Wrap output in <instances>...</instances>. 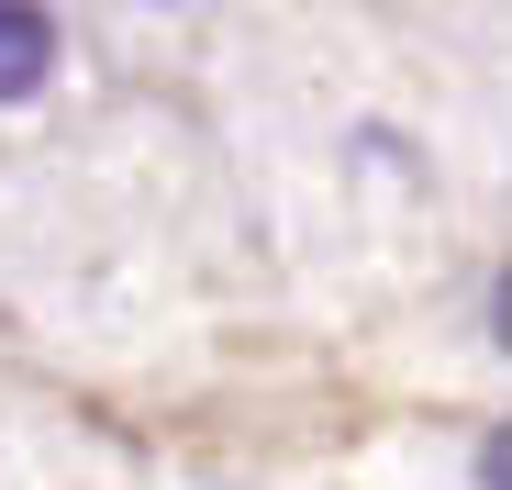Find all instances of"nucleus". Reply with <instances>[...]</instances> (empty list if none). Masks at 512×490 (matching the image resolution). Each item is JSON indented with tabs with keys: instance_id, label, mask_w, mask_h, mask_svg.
Listing matches in <instances>:
<instances>
[{
	"instance_id": "f257e3e1",
	"label": "nucleus",
	"mask_w": 512,
	"mask_h": 490,
	"mask_svg": "<svg viewBox=\"0 0 512 490\" xmlns=\"http://www.w3.org/2000/svg\"><path fill=\"white\" fill-rule=\"evenodd\" d=\"M45 67H56V23H45V0H0V101H34Z\"/></svg>"
}]
</instances>
